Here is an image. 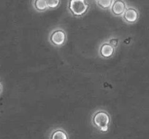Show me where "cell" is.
Listing matches in <instances>:
<instances>
[{
  "label": "cell",
  "instance_id": "obj_1",
  "mask_svg": "<svg viewBox=\"0 0 149 139\" xmlns=\"http://www.w3.org/2000/svg\"><path fill=\"white\" fill-rule=\"evenodd\" d=\"M110 118L109 114L105 111L100 110L93 117V123L100 130L106 132L108 130V125L110 124Z\"/></svg>",
  "mask_w": 149,
  "mask_h": 139
},
{
  "label": "cell",
  "instance_id": "obj_8",
  "mask_svg": "<svg viewBox=\"0 0 149 139\" xmlns=\"http://www.w3.org/2000/svg\"><path fill=\"white\" fill-rule=\"evenodd\" d=\"M34 7L39 11H43L48 8L47 2L45 0H36L34 1Z\"/></svg>",
  "mask_w": 149,
  "mask_h": 139
},
{
  "label": "cell",
  "instance_id": "obj_10",
  "mask_svg": "<svg viewBox=\"0 0 149 139\" xmlns=\"http://www.w3.org/2000/svg\"><path fill=\"white\" fill-rule=\"evenodd\" d=\"M46 2H47L48 8H57L58 5H59L60 3L59 0H48V1H46Z\"/></svg>",
  "mask_w": 149,
  "mask_h": 139
},
{
  "label": "cell",
  "instance_id": "obj_5",
  "mask_svg": "<svg viewBox=\"0 0 149 139\" xmlns=\"http://www.w3.org/2000/svg\"><path fill=\"white\" fill-rule=\"evenodd\" d=\"M127 10V5L124 1H114L111 7L112 12L115 15H122Z\"/></svg>",
  "mask_w": 149,
  "mask_h": 139
},
{
  "label": "cell",
  "instance_id": "obj_11",
  "mask_svg": "<svg viewBox=\"0 0 149 139\" xmlns=\"http://www.w3.org/2000/svg\"><path fill=\"white\" fill-rule=\"evenodd\" d=\"M118 39H111L110 40V43H109V44H110L112 47L116 48L117 45H118Z\"/></svg>",
  "mask_w": 149,
  "mask_h": 139
},
{
  "label": "cell",
  "instance_id": "obj_4",
  "mask_svg": "<svg viewBox=\"0 0 149 139\" xmlns=\"http://www.w3.org/2000/svg\"><path fill=\"white\" fill-rule=\"evenodd\" d=\"M124 21L129 24H134L137 22L139 18V12L135 8H129L126 10L123 15Z\"/></svg>",
  "mask_w": 149,
  "mask_h": 139
},
{
  "label": "cell",
  "instance_id": "obj_12",
  "mask_svg": "<svg viewBox=\"0 0 149 139\" xmlns=\"http://www.w3.org/2000/svg\"><path fill=\"white\" fill-rule=\"evenodd\" d=\"M2 91V84H1V83H0V94H1Z\"/></svg>",
  "mask_w": 149,
  "mask_h": 139
},
{
  "label": "cell",
  "instance_id": "obj_2",
  "mask_svg": "<svg viewBox=\"0 0 149 139\" xmlns=\"http://www.w3.org/2000/svg\"><path fill=\"white\" fill-rule=\"evenodd\" d=\"M88 2L85 0H71L69 4V9L72 15L82 16L88 10Z\"/></svg>",
  "mask_w": 149,
  "mask_h": 139
},
{
  "label": "cell",
  "instance_id": "obj_9",
  "mask_svg": "<svg viewBox=\"0 0 149 139\" xmlns=\"http://www.w3.org/2000/svg\"><path fill=\"white\" fill-rule=\"evenodd\" d=\"M113 2L114 1H113V0H98V1H96L99 6L102 9H109L110 8H111Z\"/></svg>",
  "mask_w": 149,
  "mask_h": 139
},
{
  "label": "cell",
  "instance_id": "obj_6",
  "mask_svg": "<svg viewBox=\"0 0 149 139\" xmlns=\"http://www.w3.org/2000/svg\"><path fill=\"white\" fill-rule=\"evenodd\" d=\"M114 53V48L109 43H104L100 48V54L104 58H110Z\"/></svg>",
  "mask_w": 149,
  "mask_h": 139
},
{
  "label": "cell",
  "instance_id": "obj_3",
  "mask_svg": "<svg viewBox=\"0 0 149 139\" xmlns=\"http://www.w3.org/2000/svg\"><path fill=\"white\" fill-rule=\"evenodd\" d=\"M50 40L51 43L55 46H61L66 41V34L63 30L57 29L52 32Z\"/></svg>",
  "mask_w": 149,
  "mask_h": 139
},
{
  "label": "cell",
  "instance_id": "obj_7",
  "mask_svg": "<svg viewBox=\"0 0 149 139\" xmlns=\"http://www.w3.org/2000/svg\"><path fill=\"white\" fill-rule=\"evenodd\" d=\"M50 139H69L67 133L64 130H56L51 134Z\"/></svg>",
  "mask_w": 149,
  "mask_h": 139
}]
</instances>
